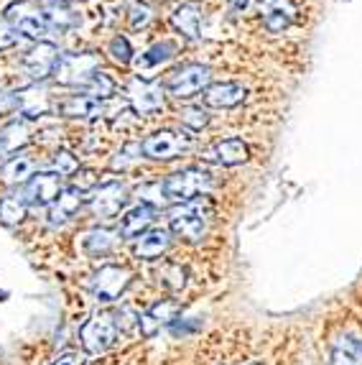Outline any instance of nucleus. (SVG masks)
I'll use <instances>...</instances> for the list:
<instances>
[{"instance_id":"obj_1","label":"nucleus","mask_w":362,"mask_h":365,"mask_svg":"<svg viewBox=\"0 0 362 365\" xmlns=\"http://www.w3.org/2000/svg\"><path fill=\"white\" fill-rule=\"evenodd\" d=\"M212 187H214V179L205 169H181L161 182L166 202H176V205L197 202L200 197L210 195Z\"/></svg>"},{"instance_id":"obj_2","label":"nucleus","mask_w":362,"mask_h":365,"mask_svg":"<svg viewBox=\"0 0 362 365\" xmlns=\"http://www.w3.org/2000/svg\"><path fill=\"white\" fill-rule=\"evenodd\" d=\"M123 332V324L115 312H100V314L90 317L82 329H79V342L85 347V353L90 355H103L118 342V335Z\"/></svg>"},{"instance_id":"obj_3","label":"nucleus","mask_w":362,"mask_h":365,"mask_svg":"<svg viewBox=\"0 0 362 365\" xmlns=\"http://www.w3.org/2000/svg\"><path fill=\"white\" fill-rule=\"evenodd\" d=\"M130 281H133V274L125 266L108 263V266H100L92 274L90 294L97 304H113V302H118L125 294V289L130 287Z\"/></svg>"},{"instance_id":"obj_4","label":"nucleus","mask_w":362,"mask_h":365,"mask_svg":"<svg viewBox=\"0 0 362 365\" xmlns=\"http://www.w3.org/2000/svg\"><path fill=\"white\" fill-rule=\"evenodd\" d=\"M210 225V217H207V207L200 202H184V205H176L169 212V227L176 237L187 240V243H197L202 240Z\"/></svg>"},{"instance_id":"obj_5","label":"nucleus","mask_w":362,"mask_h":365,"mask_svg":"<svg viewBox=\"0 0 362 365\" xmlns=\"http://www.w3.org/2000/svg\"><path fill=\"white\" fill-rule=\"evenodd\" d=\"M140 148H143V156L151 158V161H171V158H179L192 151L194 135L171 128L156 130V133H151L140 143Z\"/></svg>"},{"instance_id":"obj_6","label":"nucleus","mask_w":362,"mask_h":365,"mask_svg":"<svg viewBox=\"0 0 362 365\" xmlns=\"http://www.w3.org/2000/svg\"><path fill=\"white\" fill-rule=\"evenodd\" d=\"M210 67H205V64H184V67L169 72V77L163 82V90L176 100H189L194 95L205 92L210 87Z\"/></svg>"},{"instance_id":"obj_7","label":"nucleus","mask_w":362,"mask_h":365,"mask_svg":"<svg viewBox=\"0 0 362 365\" xmlns=\"http://www.w3.org/2000/svg\"><path fill=\"white\" fill-rule=\"evenodd\" d=\"M97 72H100L97 54H61L54 77L61 87H82L85 90Z\"/></svg>"},{"instance_id":"obj_8","label":"nucleus","mask_w":362,"mask_h":365,"mask_svg":"<svg viewBox=\"0 0 362 365\" xmlns=\"http://www.w3.org/2000/svg\"><path fill=\"white\" fill-rule=\"evenodd\" d=\"M6 19L13 29L29 38H46L48 34H51V26L46 24L41 8H38V3H33V0L11 3L6 11Z\"/></svg>"},{"instance_id":"obj_9","label":"nucleus","mask_w":362,"mask_h":365,"mask_svg":"<svg viewBox=\"0 0 362 365\" xmlns=\"http://www.w3.org/2000/svg\"><path fill=\"white\" fill-rule=\"evenodd\" d=\"M163 95H166V90L153 79L133 77L128 85V103L138 115H153V113L163 110Z\"/></svg>"},{"instance_id":"obj_10","label":"nucleus","mask_w":362,"mask_h":365,"mask_svg":"<svg viewBox=\"0 0 362 365\" xmlns=\"http://www.w3.org/2000/svg\"><path fill=\"white\" fill-rule=\"evenodd\" d=\"M64 192L61 189V177L54 171H41V174H33L29 179L24 189V200L29 207H51L59 195Z\"/></svg>"},{"instance_id":"obj_11","label":"nucleus","mask_w":362,"mask_h":365,"mask_svg":"<svg viewBox=\"0 0 362 365\" xmlns=\"http://www.w3.org/2000/svg\"><path fill=\"white\" fill-rule=\"evenodd\" d=\"M59 59H61V54L54 43L41 41V43H36L33 49L26 51V56L21 59V64H24L26 74H29L33 82H43V79H48L56 72Z\"/></svg>"},{"instance_id":"obj_12","label":"nucleus","mask_w":362,"mask_h":365,"mask_svg":"<svg viewBox=\"0 0 362 365\" xmlns=\"http://www.w3.org/2000/svg\"><path fill=\"white\" fill-rule=\"evenodd\" d=\"M128 205V187L120 182H105L95 189V195L90 200V210L95 217L110 220L115 215H120V210Z\"/></svg>"},{"instance_id":"obj_13","label":"nucleus","mask_w":362,"mask_h":365,"mask_svg":"<svg viewBox=\"0 0 362 365\" xmlns=\"http://www.w3.org/2000/svg\"><path fill=\"white\" fill-rule=\"evenodd\" d=\"M258 13L268 34H281L294 24L299 11L294 0H258Z\"/></svg>"},{"instance_id":"obj_14","label":"nucleus","mask_w":362,"mask_h":365,"mask_svg":"<svg viewBox=\"0 0 362 365\" xmlns=\"http://www.w3.org/2000/svg\"><path fill=\"white\" fill-rule=\"evenodd\" d=\"M248 98V90L237 82H214L205 90V105L217 110H232Z\"/></svg>"},{"instance_id":"obj_15","label":"nucleus","mask_w":362,"mask_h":365,"mask_svg":"<svg viewBox=\"0 0 362 365\" xmlns=\"http://www.w3.org/2000/svg\"><path fill=\"white\" fill-rule=\"evenodd\" d=\"M56 113L64 118H100L110 115L108 105L103 100L90 98V95H69L56 105Z\"/></svg>"},{"instance_id":"obj_16","label":"nucleus","mask_w":362,"mask_h":365,"mask_svg":"<svg viewBox=\"0 0 362 365\" xmlns=\"http://www.w3.org/2000/svg\"><path fill=\"white\" fill-rule=\"evenodd\" d=\"M248 156H250L248 146H245V140H240V138L217 140L214 146H210L205 151L207 161H214V164H219V166H240L248 161Z\"/></svg>"},{"instance_id":"obj_17","label":"nucleus","mask_w":362,"mask_h":365,"mask_svg":"<svg viewBox=\"0 0 362 365\" xmlns=\"http://www.w3.org/2000/svg\"><path fill=\"white\" fill-rule=\"evenodd\" d=\"M202 21H205V13L197 3H181L171 11V26L187 38L202 36Z\"/></svg>"},{"instance_id":"obj_18","label":"nucleus","mask_w":362,"mask_h":365,"mask_svg":"<svg viewBox=\"0 0 362 365\" xmlns=\"http://www.w3.org/2000/svg\"><path fill=\"white\" fill-rule=\"evenodd\" d=\"M169 248H171V230H163V227H151V230L143 232L135 240V256L143 258V261H156Z\"/></svg>"},{"instance_id":"obj_19","label":"nucleus","mask_w":362,"mask_h":365,"mask_svg":"<svg viewBox=\"0 0 362 365\" xmlns=\"http://www.w3.org/2000/svg\"><path fill=\"white\" fill-rule=\"evenodd\" d=\"M153 220H156V210L153 207H148V205H135L133 210H128L125 212V217L120 220V237H135L138 240L143 232H148L151 230V225H153Z\"/></svg>"},{"instance_id":"obj_20","label":"nucleus","mask_w":362,"mask_h":365,"mask_svg":"<svg viewBox=\"0 0 362 365\" xmlns=\"http://www.w3.org/2000/svg\"><path fill=\"white\" fill-rule=\"evenodd\" d=\"M120 243V232L110 230V227H95V230L85 232L82 237V250H85L90 258H103L108 253H113Z\"/></svg>"},{"instance_id":"obj_21","label":"nucleus","mask_w":362,"mask_h":365,"mask_svg":"<svg viewBox=\"0 0 362 365\" xmlns=\"http://www.w3.org/2000/svg\"><path fill=\"white\" fill-rule=\"evenodd\" d=\"M38 8H41L43 19H46V24L51 26V31L74 29V26H79V21H82L74 8H69L67 3H59V0H41Z\"/></svg>"},{"instance_id":"obj_22","label":"nucleus","mask_w":362,"mask_h":365,"mask_svg":"<svg viewBox=\"0 0 362 365\" xmlns=\"http://www.w3.org/2000/svg\"><path fill=\"white\" fill-rule=\"evenodd\" d=\"M85 205V197H82V192H77V189H64L59 195V200L48 207V225H64V222H69V220L74 217V215L79 212V207Z\"/></svg>"},{"instance_id":"obj_23","label":"nucleus","mask_w":362,"mask_h":365,"mask_svg":"<svg viewBox=\"0 0 362 365\" xmlns=\"http://www.w3.org/2000/svg\"><path fill=\"white\" fill-rule=\"evenodd\" d=\"M19 105L21 113L26 115V120H36V118L46 115L51 103H48V92L41 90L38 85H31L26 90L19 92Z\"/></svg>"},{"instance_id":"obj_24","label":"nucleus","mask_w":362,"mask_h":365,"mask_svg":"<svg viewBox=\"0 0 362 365\" xmlns=\"http://www.w3.org/2000/svg\"><path fill=\"white\" fill-rule=\"evenodd\" d=\"M36 174V164L33 158L26 156V153H13L3 164V182L11 184V187H19V184H29V179Z\"/></svg>"},{"instance_id":"obj_25","label":"nucleus","mask_w":362,"mask_h":365,"mask_svg":"<svg viewBox=\"0 0 362 365\" xmlns=\"http://www.w3.org/2000/svg\"><path fill=\"white\" fill-rule=\"evenodd\" d=\"M176 41H158L153 43L151 49H145L140 56H135V67H138V72H143V69H156L161 67V64H166L169 59H174L176 56Z\"/></svg>"},{"instance_id":"obj_26","label":"nucleus","mask_w":362,"mask_h":365,"mask_svg":"<svg viewBox=\"0 0 362 365\" xmlns=\"http://www.w3.org/2000/svg\"><path fill=\"white\" fill-rule=\"evenodd\" d=\"M29 140H31V128L26 120H13L0 130V148H3L6 156L8 153H19Z\"/></svg>"},{"instance_id":"obj_27","label":"nucleus","mask_w":362,"mask_h":365,"mask_svg":"<svg viewBox=\"0 0 362 365\" xmlns=\"http://www.w3.org/2000/svg\"><path fill=\"white\" fill-rule=\"evenodd\" d=\"M332 365H362V342L352 335H339L332 347Z\"/></svg>"},{"instance_id":"obj_28","label":"nucleus","mask_w":362,"mask_h":365,"mask_svg":"<svg viewBox=\"0 0 362 365\" xmlns=\"http://www.w3.org/2000/svg\"><path fill=\"white\" fill-rule=\"evenodd\" d=\"M156 276H158V287H163L171 294H179L181 289L187 287L189 271L181 266V263L166 261V263H161V268L156 271Z\"/></svg>"},{"instance_id":"obj_29","label":"nucleus","mask_w":362,"mask_h":365,"mask_svg":"<svg viewBox=\"0 0 362 365\" xmlns=\"http://www.w3.org/2000/svg\"><path fill=\"white\" fill-rule=\"evenodd\" d=\"M26 212H29V205L21 195H6L0 197V222L6 227H16L24 222Z\"/></svg>"},{"instance_id":"obj_30","label":"nucleus","mask_w":362,"mask_h":365,"mask_svg":"<svg viewBox=\"0 0 362 365\" xmlns=\"http://www.w3.org/2000/svg\"><path fill=\"white\" fill-rule=\"evenodd\" d=\"M151 319L158 324V327H166V324H174L179 319V304L171 302V299H163V302H156V304L148 309Z\"/></svg>"},{"instance_id":"obj_31","label":"nucleus","mask_w":362,"mask_h":365,"mask_svg":"<svg viewBox=\"0 0 362 365\" xmlns=\"http://www.w3.org/2000/svg\"><path fill=\"white\" fill-rule=\"evenodd\" d=\"M85 95H90V98H97V100H108V98H113L115 95V82L110 79V74L108 72H100L92 77V82L85 87Z\"/></svg>"},{"instance_id":"obj_32","label":"nucleus","mask_w":362,"mask_h":365,"mask_svg":"<svg viewBox=\"0 0 362 365\" xmlns=\"http://www.w3.org/2000/svg\"><path fill=\"white\" fill-rule=\"evenodd\" d=\"M140 153H143L140 143H125V146H123L120 151L115 153V158L110 161V166H113L115 171H118V169L125 171V169H130V166H133L135 161H138Z\"/></svg>"},{"instance_id":"obj_33","label":"nucleus","mask_w":362,"mask_h":365,"mask_svg":"<svg viewBox=\"0 0 362 365\" xmlns=\"http://www.w3.org/2000/svg\"><path fill=\"white\" fill-rule=\"evenodd\" d=\"M108 54L113 56V61H118V64H130V61H133V46H130L128 36L118 34V36L108 43Z\"/></svg>"},{"instance_id":"obj_34","label":"nucleus","mask_w":362,"mask_h":365,"mask_svg":"<svg viewBox=\"0 0 362 365\" xmlns=\"http://www.w3.org/2000/svg\"><path fill=\"white\" fill-rule=\"evenodd\" d=\"M128 21H130V29L133 31H140L153 21V8L145 6V3H130V11H128Z\"/></svg>"},{"instance_id":"obj_35","label":"nucleus","mask_w":362,"mask_h":365,"mask_svg":"<svg viewBox=\"0 0 362 365\" xmlns=\"http://www.w3.org/2000/svg\"><path fill=\"white\" fill-rule=\"evenodd\" d=\"M51 164H54V174H59V177H74L79 171L77 156L69 151H56L54 158H51Z\"/></svg>"},{"instance_id":"obj_36","label":"nucleus","mask_w":362,"mask_h":365,"mask_svg":"<svg viewBox=\"0 0 362 365\" xmlns=\"http://www.w3.org/2000/svg\"><path fill=\"white\" fill-rule=\"evenodd\" d=\"M179 118L189 130H202L210 123V113L205 108H184L179 113Z\"/></svg>"},{"instance_id":"obj_37","label":"nucleus","mask_w":362,"mask_h":365,"mask_svg":"<svg viewBox=\"0 0 362 365\" xmlns=\"http://www.w3.org/2000/svg\"><path fill=\"white\" fill-rule=\"evenodd\" d=\"M19 92L8 90V87L0 85V118L3 115H13L19 110Z\"/></svg>"},{"instance_id":"obj_38","label":"nucleus","mask_w":362,"mask_h":365,"mask_svg":"<svg viewBox=\"0 0 362 365\" xmlns=\"http://www.w3.org/2000/svg\"><path fill=\"white\" fill-rule=\"evenodd\" d=\"M19 43V31L8 24V19H0V51L13 49Z\"/></svg>"},{"instance_id":"obj_39","label":"nucleus","mask_w":362,"mask_h":365,"mask_svg":"<svg viewBox=\"0 0 362 365\" xmlns=\"http://www.w3.org/2000/svg\"><path fill=\"white\" fill-rule=\"evenodd\" d=\"M97 187V174L90 169H79L77 174H74V184L72 189H77V192H82L85 195L87 189H95Z\"/></svg>"},{"instance_id":"obj_40","label":"nucleus","mask_w":362,"mask_h":365,"mask_svg":"<svg viewBox=\"0 0 362 365\" xmlns=\"http://www.w3.org/2000/svg\"><path fill=\"white\" fill-rule=\"evenodd\" d=\"M51 365H82V355L79 353H61Z\"/></svg>"},{"instance_id":"obj_41","label":"nucleus","mask_w":362,"mask_h":365,"mask_svg":"<svg viewBox=\"0 0 362 365\" xmlns=\"http://www.w3.org/2000/svg\"><path fill=\"white\" fill-rule=\"evenodd\" d=\"M227 6H229V11L237 16V13H242L245 8L250 6V0H227Z\"/></svg>"},{"instance_id":"obj_42","label":"nucleus","mask_w":362,"mask_h":365,"mask_svg":"<svg viewBox=\"0 0 362 365\" xmlns=\"http://www.w3.org/2000/svg\"><path fill=\"white\" fill-rule=\"evenodd\" d=\"M3 156H6V153H3V148H0V158H3Z\"/></svg>"},{"instance_id":"obj_43","label":"nucleus","mask_w":362,"mask_h":365,"mask_svg":"<svg viewBox=\"0 0 362 365\" xmlns=\"http://www.w3.org/2000/svg\"><path fill=\"white\" fill-rule=\"evenodd\" d=\"M59 3H67V0H59Z\"/></svg>"},{"instance_id":"obj_44","label":"nucleus","mask_w":362,"mask_h":365,"mask_svg":"<svg viewBox=\"0 0 362 365\" xmlns=\"http://www.w3.org/2000/svg\"><path fill=\"white\" fill-rule=\"evenodd\" d=\"M245 365H255V363H245Z\"/></svg>"}]
</instances>
